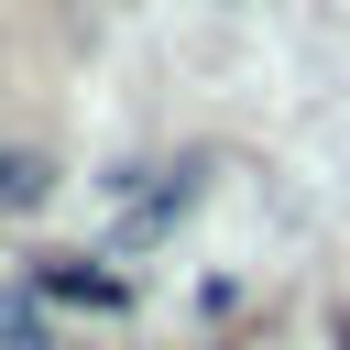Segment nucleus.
<instances>
[{
    "instance_id": "obj_1",
    "label": "nucleus",
    "mask_w": 350,
    "mask_h": 350,
    "mask_svg": "<svg viewBox=\"0 0 350 350\" xmlns=\"http://www.w3.org/2000/svg\"><path fill=\"white\" fill-rule=\"evenodd\" d=\"M44 197V153H0V208H33Z\"/></svg>"
},
{
    "instance_id": "obj_2",
    "label": "nucleus",
    "mask_w": 350,
    "mask_h": 350,
    "mask_svg": "<svg viewBox=\"0 0 350 350\" xmlns=\"http://www.w3.org/2000/svg\"><path fill=\"white\" fill-rule=\"evenodd\" d=\"M339 350H350V317H339Z\"/></svg>"
}]
</instances>
